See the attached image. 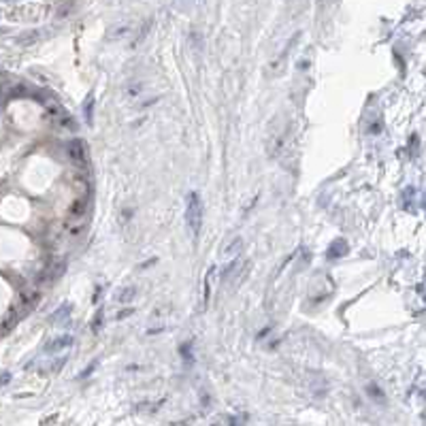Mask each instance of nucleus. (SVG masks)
Masks as SVG:
<instances>
[{
	"label": "nucleus",
	"instance_id": "1",
	"mask_svg": "<svg viewBox=\"0 0 426 426\" xmlns=\"http://www.w3.org/2000/svg\"><path fill=\"white\" fill-rule=\"evenodd\" d=\"M185 222L194 234L200 232V224H203V200H200L198 192H190L185 196Z\"/></svg>",
	"mask_w": 426,
	"mask_h": 426
},
{
	"label": "nucleus",
	"instance_id": "2",
	"mask_svg": "<svg viewBox=\"0 0 426 426\" xmlns=\"http://www.w3.org/2000/svg\"><path fill=\"white\" fill-rule=\"evenodd\" d=\"M241 254H243V236H239V234L232 236V239H228L226 243L222 245V250H220V258H222L224 264L239 260Z\"/></svg>",
	"mask_w": 426,
	"mask_h": 426
},
{
	"label": "nucleus",
	"instance_id": "3",
	"mask_svg": "<svg viewBox=\"0 0 426 426\" xmlns=\"http://www.w3.org/2000/svg\"><path fill=\"white\" fill-rule=\"evenodd\" d=\"M73 337L70 335H60V337H56V339H49L45 343V352L47 354H56V352H62V350H68L70 345H73Z\"/></svg>",
	"mask_w": 426,
	"mask_h": 426
},
{
	"label": "nucleus",
	"instance_id": "4",
	"mask_svg": "<svg viewBox=\"0 0 426 426\" xmlns=\"http://www.w3.org/2000/svg\"><path fill=\"white\" fill-rule=\"evenodd\" d=\"M66 153H68V158H70V160L81 162V160L86 158V147H84V143H81L79 139H75V141H70V143H68Z\"/></svg>",
	"mask_w": 426,
	"mask_h": 426
},
{
	"label": "nucleus",
	"instance_id": "5",
	"mask_svg": "<svg viewBox=\"0 0 426 426\" xmlns=\"http://www.w3.org/2000/svg\"><path fill=\"white\" fill-rule=\"evenodd\" d=\"M68 317H70V305H68V303H64V305L60 307V309L54 311V313L49 315V322H54V324H64Z\"/></svg>",
	"mask_w": 426,
	"mask_h": 426
},
{
	"label": "nucleus",
	"instance_id": "6",
	"mask_svg": "<svg viewBox=\"0 0 426 426\" xmlns=\"http://www.w3.org/2000/svg\"><path fill=\"white\" fill-rule=\"evenodd\" d=\"M343 254H348V243L341 241V239H337L333 245L328 247V252H326L328 258H339V256H343Z\"/></svg>",
	"mask_w": 426,
	"mask_h": 426
},
{
	"label": "nucleus",
	"instance_id": "7",
	"mask_svg": "<svg viewBox=\"0 0 426 426\" xmlns=\"http://www.w3.org/2000/svg\"><path fill=\"white\" fill-rule=\"evenodd\" d=\"M135 297H137V288L135 286H128V288H122L120 292L115 294V301L117 303H130Z\"/></svg>",
	"mask_w": 426,
	"mask_h": 426
},
{
	"label": "nucleus",
	"instance_id": "8",
	"mask_svg": "<svg viewBox=\"0 0 426 426\" xmlns=\"http://www.w3.org/2000/svg\"><path fill=\"white\" fill-rule=\"evenodd\" d=\"M213 271V269H211ZM211 271L205 275V283H203V299H200V305H203V309L207 307V303H209V288H211Z\"/></svg>",
	"mask_w": 426,
	"mask_h": 426
},
{
	"label": "nucleus",
	"instance_id": "9",
	"mask_svg": "<svg viewBox=\"0 0 426 426\" xmlns=\"http://www.w3.org/2000/svg\"><path fill=\"white\" fill-rule=\"evenodd\" d=\"M92 109H94V100H92V96H88V100H86V107H84V113H86V120H88V124H92Z\"/></svg>",
	"mask_w": 426,
	"mask_h": 426
},
{
	"label": "nucleus",
	"instance_id": "10",
	"mask_svg": "<svg viewBox=\"0 0 426 426\" xmlns=\"http://www.w3.org/2000/svg\"><path fill=\"white\" fill-rule=\"evenodd\" d=\"M84 211H86V203H84V200H77L75 207L70 209V213H73V216H81Z\"/></svg>",
	"mask_w": 426,
	"mask_h": 426
},
{
	"label": "nucleus",
	"instance_id": "11",
	"mask_svg": "<svg viewBox=\"0 0 426 426\" xmlns=\"http://www.w3.org/2000/svg\"><path fill=\"white\" fill-rule=\"evenodd\" d=\"M369 396H373V398H380V401H384V394H382V390L377 388V386H369Z\"/></svg>",
	"mask_w": 426,
	"mask_h": 426
}]
</instances>
